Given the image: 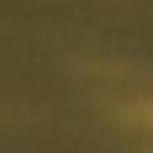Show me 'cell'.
I'll use <instances>...</instances> for the list:
<instances>
[{
	"instance_id": "6da1fadb",
	"label": "cell",
	"mask_w": 153,
	"mask_h": 153,
	"mask_svg": "<svg viewBox=\"0 0 153 153\" xmlns=\"http://www.w3.org/2000/svg\"><path fill=\"white\" fill-rule=\"evenodd\" d=\"M122 122L137 127V132H153V95H137V100H122Z\"/></svg>"
}]
</instances>
